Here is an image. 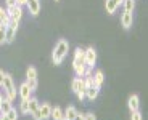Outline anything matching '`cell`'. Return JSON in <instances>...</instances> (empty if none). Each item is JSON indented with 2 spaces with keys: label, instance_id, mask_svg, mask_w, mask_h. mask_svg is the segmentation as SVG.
<instances>
[{
  "label": "cell",
  "instance_id": "33",
  "mask_svg": "<svg viewBox=\"0 0 148 120\" xmlns=\"http://www.w3.org/2000/svg\"><path fill=\"white\" fill-rule=\"evenodd\" d=\"M2 102H3V98H2V93H0V109H2Z\"/></svg>",
  "mask_w": 148,
  "mask_h": 120
},
{
  "label": "cell",
  "instance_id": "12",
  "mask_svg": "<svg viewBox=\"0 0 148 120\" xmlns=\"http://www.w3.org/2000/svg\"><path fill=\"white\" fill-rule=\"evenodd\" d=\"M85 67H87L85 62L77 61V59H73V69H74V72H76V75H77V77H84Z\"/></svg>",
  "mask_w": 148,
  "mask_h": 120
},
{
  "label": "cell",
  "instance_id": "28",
  "mask_svg": "<svg viewBox=\"0 0 148 120\" xmlns=\"http://www.w3.org/2000/svg\"><path fill=\"white\" fill-rule=\"evenodd\" d=\"M84 120H97V117L92 112H87V114H84Z\"/></svg>",
  "mask_w": 148,
  "mask_h": 120
},
{
  "label": "cell",
  "instance_id": "11",
  "mask_svg": "<svg viewBox=\"0 0 148 120\" xmlns=\"http://www.w3.org/2000/svg\"><path fill=\"white\" fill-rule=\"evenodd\" d=\"M26 7H27V10H29L31 15L37 16L39 15V11H40V2H39V0H27Z\"/></svg>",
  "mask_w": 148,
  "mask_h": 120
},
{
  "label": "cell",
  "instance_id": "29",
  "mask_svg": "<svg viewBox=\"0 0 148 120\" xmlns=\"http://www.w3.org/2000/svg\"><path fill=\"white\" fill-rule=\"evenodd\" d=\"M5 2H7V7L10 8V7H15L16 5V0H5Z\"/></svg>",
  "mask_w": 148,
  "mask_h": 120
},
{
  "label": "cell",
  "instance_id": "3",
  "mask_svg": "<svg viewBox=\"0 0 148 120\" xmlns=\"http://www.w3.org/2000/svg\"><path fill=\"white\" fill-rule=\"evenodd\" d=\"M71 88H73V91L76 93V96H77L79 101H82V99L85 98V83H84V79H82V77H76V79H73V82H71Z\"/></svg>",
  "mask_w": 148,
  "mask_h": 120
},
{
  "label": "cell",
  "instance_id": "15",
  "mask_svg": "<svg viewBox=\"0 0 148 120\" xmlns=\"http://www.w3.org/2000/svg\"><path fill=\"white\" fill-rule=\"evenodd\" d=\"M98 93H100V88H97L95 85H93V87H87V88H85V98L90 99V101L97 99Z\"/></svg>",
  "mask_w": 148,
  "mask_h": 120
},
{
  "label": "cell",
  "instance_id": "17",
  "mask_svg": "<svg viewBox=\"0 0 148 120\" xmlns=\"http://www.w3.org/2000/svg\"><path fill=\"white\" fill-rule=\"evenodd\" d=\"M76 114H77V109H76L74 106H68L66 111L63 112V117H64L66 120H73L74 117H76Z\"/></svg>",
  "mask_w": 148,
  "mask_h": 120
},
{
  "label": "cell",
  "instance_id": "35",
  "mask_svg": "<svg viewBox=\"0 0 148 120\" xmlns=\"http://www.w3.org/2000/svg\"><path fill=\"white\" fill-rule=\"evenodd\" d=\"M60 120H66V119H64V117H61V119H60Z\"/></svg>",
  "mask_w": 148,
  "mask_h": 120
},
{
  "label": "cell",
  "instance_id": "21",
  "mask_svg": "<svg viewBox=\"0 0 148 120\" xmlns=\"http://www.w3.org/2000/svg\"><path fill=\"white\" fill-rule=\"evenodd\" d=\"M122 5H124V11L126 13H132L134 8H135V2L134 0H122Z\"/></svg>",
  "mask_w": 148,
  "mask_h": 120
},
{
  "label": "cell",
  "instance_id": "16",
  "mask_svg": "<svg viewBox=\"0 0 148 120\" xmlns=\"http://www.w3.org/2000/svg\"><path fill=\"white\" fill-rule=\"evenodd\" d=\"M93 85H95L97 88H100L101 85H103V80H105V75H103V72L101 71H97L95 74H93Z\"/></svg>",
  "mask_w": 148,
  "mask_h": 120
},
{
  "label": "cell",
  "instance_id": "27",
  "mask_svg": "<svg viewBox=\"0 0 148 120\" xmlns=\"http://www.w3.org/2000/svg\"><path fill=\"white\" fill-rule=\"evenodd\" d=\"M143 117H142V114L138 112V111H134L132 115H130V120H142Z\"/></svg>",
  "mask_w": 148,
  "mask_h": 120
},
{
  "label": "cell",
  "instance_id": "31",
  "mask_svg": "<svg viewBox=\"0 0 148 120\" xmlns=\"http://www.w3.org/2000/svg\"><path fill=\"white\" fill-rule=\"evenodd\" d=\"M26 3H27V0H16V5H19V7H24Z\"/></svg>",
  "mask_w": 148,
  "mask_h": 120
},
{
  "label": "cell",
  "instance_id": "9",
  "mask_svg": "<svg viewBox=\"0 0 148 120\" xmlns=\"http://www.w3.org/2000/svg\"><path fill=\"white\" fill-rule=\"evenodd\" d=\"M119 5H122V0H106L105 2V10H106L108 15H113L118 10Z\"/></svg>",
  "mask_w": 148,
  "mask_h": 120
},
{
  "label": "cell",
  "instance_id": "30",
  "mask_svg": "<svg viewBox=\"0 0 148 120\" xmlns=\"http://www.w3.org/2000/svg\"><path fill=\"white\" fill-rule=\"evenodd\" d=\"M73 120H84V114H81V112H77L76 114V117H74Z\"/></svg>",
  "mask_w": 148,
  "mask_h": 120
},
{
  "label": "cell",
  "instance_id": "23",
  "mask_svg": "<svg viewBox=\"0 0 148 120\" xmlns=\"http://www.w3.org/2000/svg\"><path fill=\"white\" fill-rule=\"evenodd\" d=\"M3 115L7 120H18V112H16V109H13V107H11L7 114H3Z\"/></svg>",
  "mask_w": 148,
  "mask_h": 120
},
{
  "label": "cell",
  "instance_id": "6",
  "mask_svg": "<svg viewBox=\"0 0 148 120\" xmlns=\"http://www.w3.org/2000/svg\"><path fill=\"white\" fill-rule=\"evenodd\" d=\"M26 82L27 85L31 87V90L36 91L37 90V85H39V82H37V71L36 67H29L26 72Z\"/></svg>",
  "mask_w": 148,
  "mask_h": 120
},
{
  "label": "cell",
  "instance_id": "26",
  "mask_svg": "<svg viewBox=\"0 0 148 120\" xmlns=\"http://www.w3.org/2000/svg\"><path fill=\"white\" fill-rule=\"evenodd\" d=\"M7 43V39H5V27L0 26V45Z\"/></svg>",
  "mask_w": 148,
  "mask_h": 120
},
{
  "label": "cell",
  "instance_id": "10",
  "mask_svg": "<svg viewBox=\"0 0 148 120\" xmlns=\"http://www.w3.org/2000/svg\"><path fill=\"white\" fill-rule=\"evenodd\" d=\"M18 95L21 99H29L31 95H32V90H31V87L27 85V82H24V83L19 85V90H18Z\"/></svg>",
  "mask_w": 148,
  "mask_h": 120
},
{
  "label": "cell",
  "instance_id": "4",
  "mask_svg": "<svg viewBox=\"0 0 148 120\" xmlns=\"http://www.w3.org/2000/svg\"><path fill=\"white\" fill-rule=\"evenodd\" d=\"M50 114H52V106L44 102V104L39 106V109L32 114V117H34V120H47V119H50Z\"/></svg>",
  "mask_w": 148,
  "mask_h": 120
},
{
  "label": "cell",
  "instance_id": "20",
  "mask_svg": "<svg viewBox=\"0 0 148 120\" xmlns=\"http://www.w3.org/2000/svg\"><path fill=\"white\" fill-rule=\"evenodd\" d=\"M50 117H52L53 120H60V119H61V117H63V111H61V107H58V106L52 107V114H50Z\"/></svg>",
  "mask_w": 148,
  "mask_h": 120
},
{
  "label": "cell",
  "instance_id": "34",
  "mask_svg": "<svg viewBox=\"0 0 148 120\" xmlns=\"http://www.w3.org/2000/svg\"><path fill=\"white\" fill-rule=\"evenodd\" d=\"M0 120H7V119H5V115H3V114H0Z\"/></svg>",
  "mask_w": 148,
  "mask_h": 120
},
{
  "label": "cell",
  "instance_id": "22",
  "mask_svg": "<svg viewBox=\"0 0 148 120\" xmlns=\"http://www.w3.org/2000/svg\"><path fill=\"white\" fill-rule=\"evenodd\" d=\"M74 59H77V61L84 62V59H85V50H82V48H76V51H74Z\"/></svg>",
  "mask_w": 148,
  "mask_h": 120
},
{
  "label": "cell",
  "instance_id": "32",
  "mask_svg": "<svg viewBox=\"0 0 148 120\" xmlns=\"http://www.w3.org/2000/svg\"><path fill=\"white\" fill-rule=\"evenodd\" d=\"M3 77H5V72L3 71H0V87L3 85Z\"/></svg>",
  "mask_w": 148,
  "mask_h": 120
},
{
  "label": "cell",
  "instance_id": "25",
  "mask_svg": "<svg viewBox=\"0 0 148 120\" xmlns=\"http://www.w3.org/2000/svg\"><path fill=\"white\" fill-rule=\"evenodd\" d=\"M19 112H23V114H29V107H27V99H21V104H19Z\"/></svg>",
  "mask_w": 148,
  "mask_h": 120
},
{
  "label": "cell",
  "instance_id": "19",
  "mask_svg": "<svg viewBox=\"0 0 148 120\" xmlns=\"http://www.w3.org/2000/svg\"><path fill=\"white\" fill-rule=\"evenodd\" d=\"M8 24H10V18H8V15H7V10H3V8L0 7V26L7 27Z\"/></svg>",
  "mask_w": 148,
  "mask_h": 120
},
{
  "label": "cell",
  "instance_id": "13",
  "mask_svg": "<svg viewBox=\"0 0 148 120\" xmlns=\"http://www.w3.org/2000/svg\"><path fill=\"white\" fill-rule=\"evenodd\" d=\"M132 22H134V16H132V13H122V16H121V24H122V27L124 29H130L132 27Z\"/></svg>",
  "mask_w": 148,
  "mask_h": 120
},
{
  "label": "cell",
  "instance_id": "24",
  "mask_svg": "<svg viewBox=\"0 0 148 120\" xmlns=\"http://www.w3.org/2000/svg\"><path fill=\"white\" fill-rule=\"evenodd\" d=\"M10 109H11V101H10V99H3V102H2V109H0V114H7Z\"/></svg>",
  "mask_w": 148,
  "mask_h": 120
},
{
  "label": "cell",
  "instance_id": "18",
  "mask_svg": "<svg viewBox=\"0 0 148 120\" xmlns=\"http://www.w3.org/2000/svg\"><path fill=\"white\" fill-rule=\"evenodd\" d=\"M39 106H40V102L37 101L36 98H32V96H31V98L27 99V107H29V114H34V112H36V111L39 109Z\"/></svg>",
  "mask_w": 148,
  "mask_h": 120
},
{
  "label": "cell",
  "instance_id": "2",
  "mask_svg": "<svg viewBox=\"0 0 148 120\" xmlns=\"http://www.w3.org/2000/svg\"><path fill=\"white\" fill-rule=\"evenodd\" d=\"M5 91H7V99H10L13 102V99L16 98V88H15V82H13V77L10 74H5L3 77V85H2Z\"/></svg>",
  "mask_w": 148,
  "mask_h": 120
},
{
  "label": "cell",
  "instance_id": "5",
  "mask_svg": "<svg viewBox=\"0 0 148 120\" xmlns=\"http://www.w3.org/2000/svg\"><path fill=\"white\" fill-rule=\"evenodd\" d=\"M7 15H8V18H10L11 22H19V19H21V16H23V7L15 5V7L7 8Z\"/></svg>",
  "mask_w": 148,
  "mask_h": 120
},
{
  "label": "cell",
  "instance_id": "14",
  "mask_svg": "<svg viewBox=\"0 0 148 120\" xmlns=\"http://www.w3.org/2000/svg\"><path fill=\"white\" fill-rule=\"evenodd\" d=\"M127 106H129L130 112H134V111H138V106H140L138 96H137V95H130L129 99H127Z\"/></svg>",
  "mask_w": 148,
  "mask_h": 120
},
{
  "label": "cell",
  "instance_id": "8",
  "mask_svg": "<svg viewBox=\"0 0 148 120\" xmlns=\"http://www.w3.org/2000/svg\"><path fill=\"white\" fill-rule=\"evenodd\" d=\"M85 66H89V67H93L97 62V51L93 47H89L85 50V59H84Z\"/></svg>",
  "mask_w": 148,
  "mask_h": 120
},
{
  "label": "cell",
  "instance_id": "7",
  "mask_svg": "<svg viewBox=\"0 0 148 120\" xmlns=\"http://www.w3.org/2000/svg\"><path fill=\"white\" fill-rule=\"evenodd\" d=\"M16 31H18V22H11L5 27V39H7V43L15 42L16 39Z\"/></svg>",
  "mask_w": 148,
  "mask_h": 120
},
{
  "label": "cell",
  "instance_id": "1",
  "mask_svg": "<svg viewBox=\"0 0 148 120\" xmlns=\"http://www.w3.org/2000/svg\"><path fill=\"white\" fill-rule=\"evenodd\" d=\"M68 51H69V43L66 40H58V43L55 45V50L52 53V59H53V64H61L63 59L66 58Z\"/></svg>",
  "mask_w": 148,
  "mask_h": 120
}]
</instances>
